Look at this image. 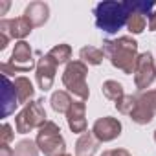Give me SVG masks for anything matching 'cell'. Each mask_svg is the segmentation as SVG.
I'll use <instances>...</instances> for the list:
<instances>
[{
    "label": "cell",
    "instance_id": "1",
    "mask_svg": "<svg viewBox=\"0 0 156 156\" xmlns=\"http://www.w3.org/2000/svg\"><path fill=\"white\" fill-rule=\"evenodd\" d=\"M136 9V0H103L94 8L96 26L108 35L118 33L127 26L130 13Z\"/></svg>",
    "mask_w": 156,
    "mask_h": 156
},
{
    "label": "cell",
    "instance_id": "2",
    "mask_svg": "<svg viewBox=\"0 0 156 156\" xmlns=\"http://www.w3.org/2000/svg\"><path fill=\"white\" fill-rule=\"evenodd\" d=\"M103 53L116 70L123 72L125 75L134 73L140 53H138V41L132 39L130 35L103 41Z\"/></svg>",
    "mask_w": 156,
    "mask_h": 156
},
{
    "label": "cell",
    "instance_id": "3",
    "mask_svg": "<svg viewBox=\"0 0 156 156\" xmlns=\"http://www.w3.org/2000/svg\"><path fill=\"white\" fill-rule=\"evenodd\" d=\"M87 75H88V66L83 61H70L62 72V85L66 88V92L73 98H77V101H87L90 98V88L87 83Z\"/></svg>",
    "mask_w": 156,
    "mask_h": 156
},
{
    "label": "cell",
    "instance_id": "4",
    "mask_svg": "<svg viewBox=\"0 0 156 156\" xmlns=\"http://www.w3.org/2000/svg\"><path fill=\"white\" fill-rule=\"evenodd\" d=\"M37 68V61L33 57V50L26 41L15 42V48L11 51V57L8 62L2 64V75H11V73H26Z\"/></svg>",
    "mask_w": 156,
    "mask_h": 156
},
{
    "label": "cell",
    "instance_id": "5",
    "mask_svg": "<svg viewBox=\"0 0 156 156\" xmlns=\"http://www.w3.org/2000/svg\"><path fill=\"white\" fill-rule=\"evenodd\" d=\"M35 143L44 156H59L66 152V141L61 134V129L55 121H50V119L44 127L39 129Z\"/></svg>",
    "mask_w": 156,
    "mask_h": 156
},
{
    "label": "cell",
    "instance_id": "6",
    "mask_svg": "<svg viewBox=\"0 0 156 156\" xmlns=\"http://www.w3.org/2000/svg\"><path fill=\"white\" fill-rule=\"evenodd\" d=\"M46 123H48V118H46V110H44L41 99L30 101L15 116V129H17L19 134H28L35 129L44 127Z\"/></svg>",
    "mask_w": 156,
    "mask_h": 156
},
{
    "label": "cell",
    "instance_id": "7",
    "mask_svg": "<svg viewBox=\"0 0 156 156\" xmlns=\"http://www.w3.org/2000/svg\"><path fill=\"white\" fill-rule=\"evenodd\" d=\"M156 79V64L151 51H143L138 55L134 68V85L140 92H145Z\"/></svg>",
    "mask_w": 156,
    "mask_h": 156
},
{
    "label": "cell",
    "instance_id": "8",
    "mask_svg": "<svg viewBox=\"0 0 156 156\" xmlns=\"http://www.w3.org/2000/svg\"><path fill=\"white\" fill-rule=\"evenodd\" d=\"M121 130H123V125L118 118H112V116H105V118H99L94 121L92 125V134L98 138L99 143H108V141H114L116 138L121 136Z\"/></svg>",
    "mask_w": 156,
    "mask_h": 156
},
{
    "label": "cell",
    "instance_id": "9",
    "mask_svg": "<svg viewBox=\"0 0 156 156\" xmlns=\"http://www.w3.org/2000/svg\"><path fill=\"white\" fill-rule=\"evenodd\" d=\"M55 73H57V64L48 55H42L37 61V68H35V81L42 92L51 90L53 81H55Z\"/></svg>",
    "mask_w": 156,
    "mask_h": 156
},
{
    "label": "cell",
    "instance_id": "10",
    "mask_svg": "<svg viewBox=\"0 0 156 156\" xmlns=\"http://www.w3.org/2000/svg\"><path fill=\"white\" fill-rule=\"evenodd\" d=\"M33 31V26L26 17H17V19H2L0 20V33H6L11 39L24 41L30 33Z\"/></svg>",
    "mask_w": 156,
    "mask_h": 156
},
{
    "label": "cell",
    "instance_id": "11",
    "mask_svg": "<svg viewBox=\"0 0 156 156\" xmlns=\"http://www.w3.org/2000/svg\"><path fill=\"white\" fill-rule=\"evenodd\" d=\"M66 123L73 134H85L88 132L87 123V103L85 101H73L70 110L66 112Z\"/></svg>",
    "mask_w": 156,
    "mask_h": 156
},
{
    "label": "cell",
    "instance_id": "12",
    "mask_svg": "<svg viewBox=\"0 0 156 156\" xmlns=\"http://www.w3.org/2000/svg\"><path fill=\"white\" fill-rule=\"evenodd\" d=\"M19 105L20 103H19L15 83L9 79L8 75H2V118L11 116Z\"/></svg>",
    "mask_w": 156,
    "mask_h": 156
},
{
    "label": "cell",
    "instance_id": "13",
    "mask_svg": "<svg viewBox=\"0 0 156 156\" xmlns=\"http://www.w3.org/2000/svg\"><path fill=\"white\" fill-rule=\"evenodd\" d=\"M22 17H26L30 20V24L33 28H41L48 22L50 19V6L46 2H41V0H35V2H30L22 13Z\"/></svg>",
    "mask_w": 156,
    "mask_h": 156
},
{
    "label": "cell",
    "instance_id": "14",
    "mask_svg": "<svg viewBox=\"0 0 156 156\" xmlns=\"http://www.w3.org/2000/svg\"><path fill=\"white\" fill-rule=\"evenodd\" d=\"M154 110L151 108V105L140 96V94H136V107H134V110H132V114H130V119L136 123V125H149L152 119H154Z\"/></svg>",
    "mask_w": 156,
    "mask_h": 156
},
{
    "label": "cell",
    "instance_id": "15",
    "mask_svg": "<svg viewBox=\"0 0 156 156\" xmlns=\"http://www.w3.org/2000/svg\"><path fill=\"white\" fill-rule=\"evenodd\" d=\"M98 149H99V141L92 134V130L81 134L75 141V156H94Z\"/></svg>",
    "mask_w": 156,
    "mask_h": 156
},
{
    "label": "cell",
    "instance_id": "16",
    "mask_svg": "<svg viewBox=\"0 0 156 156\" xmlns=\"http://www.w3.org/2000/svg\"><path fill=\"white\" fill-rule=\"evenodd\" d=\"M15 83V88H17V96H19V103L20 105H28L30 101H33V96H35V88H33V83L24 75H19L13 79Z\"/></svg>",
    "mask_w": 156,
    "mask_h": 156
},
{
    "label": "cell",
    "instance_id": "17",
    "mask_svg": "<svg viewBox=\"0 0 156 156\" xmlns=\"http://www.w3.org/2000/svg\"><path fill=\"white\" fill-rule=\"evenodd\" d=\"M72 103H73V99H72V96L66 90H55L51 94V98H50V105H51L53 112H57V114H64L66 116V112L70 110Z\"/></svg>",
    "mask_w": 156,
    "mask_h": 156
},
{
    "label": "cell",
    "instance_id": "18",
    "mask_svg": "<svg viewBox=\"0 0 156 156\" xmlns=\"http://www.w3.org/2000/svg\"><path fill=\"white\" fill-rule=\"evenodd\" d=\"M57 66L59 64H68L70 59H72V46L66 44V42H61V44H55L48 53H46Z\"/></svg>",
    "mask_w": 156,
    "mask_h": 156
},
{
    "label": "cell",
    "instance_id": "19",
    "mask_svg": "<svg viewBox=\"0 0 156 156\" xmlns=\"http://www.w3.org/2000/svg\"><path fill=\"white\" fill-rule=\"evenodd\" d=\"M103 59H105L103 50H99L96 46H85L79 50V61H83L87 66H98L103 62Z\"/></svg>",
    "mask_w": 156,
    "mask_h": 156
},
{
    "label": "cell",
    "instance_id": "20",
    "mask_svg": "<svg viewBox=\"0 0 156 156\" xmlns=\"http://www.w3.org/2000/svg\"><path fill=\"white\" fill-rule=\"evenodd\" d=\"M101 92H103V96H105L107 99H110V101H114V103L119 101V99L125 96V88H123V85L118 83V81H114V79L105 81L103 87H101Z\"/></svg>",
    "mask_w": 156,
    "mask_h": 156
},
{
    "label": "cell",
    "instance_id": "21",
    "mask_svg": "<svg viewBox=\"0 0 156 156\" xmlns=\"http://www.w3.org/2000/svg\"><path fill=\"white\" fill-rule=\"evenodd\" d=\"M39 147L33 140H20L15 143L13 156H39Z\"/></svg>",
    "mask_w": 156,
    "mask_h": 156
},
{
    "label": "cell",
    "instance_id": "22",
    "mask_svg": "<svg viewBox=\"0 0 156 156\" xmlns=\"http://www.w3.org/2000/svg\"><path fill=\"white\" fill-rule=\"evenodd\" d=\"M114 107H116V110H118L119 114L130 116L132 110H134V107H136V96H134V94H125L119 101L114 103Z\"/></svg>",
    "mask_w": 156,
    "mask_h": 156
},
{
    "label": "cell",
    "instance_id": "23",
    "mask_svg": "<svg viewBox=\"0 0 156 156\" xmlns=\"http://www.w3.org/2000/svg\"><path fill=\"white\" fill-rule=\"evenodd\" d=\"M15 138V132H13V127L9 123H2V129H0V143L2 145H9Z\"/></svg>",
    "mask_w": 156,
    "mask_h": 156
},
{
    "label": "cell",
    "instance_id": "24",
    "mask_svg": "<svg viewBox=\"0 0 156 156\" xmlns=\"http://www.w3.org/2000/svg\"><path fill=\"white\" fill-rule=\"evenodd\" d=\"M140 96L151 105V108H152L154 114H156V88H152V90H145V92H140Z\"/></svg>",
    "mask_w": 156,
    "mask_h": 156
},
{
    "label": "cell",
    "instance_id": "25",
    "mask_svg": "<svg viewBox=\"0 0 156 156\" xmlns=\"http://www.w3.org/2000/svg\"><path fill=\"white\" fill-rule=\"evenodd\" d=\"M101 156H132L127 149H108V151H103Z\"/></svg>",
    "mask_w": 156,
    "mask_h": 156
},
{
    "label": "cell",
    "instance_id": "26",
    "mask_svg": "<svg viewBox=\"0 0 156 156\" xmlns=\"http://www.w3.org/2000/svg\"><path fill=\"white\" fill-rule=\"evenodd\" d=\"M147 26H149V31H156V8L147 19Z\"/></svg>",
    "mask_w": 156,
    "mask_h": 156
},
{
    "label": "cell",
    "instance_id": "27",
    "mask_svg": "<svg viewBox=\"0 0 156 156\" xmlns=\"http://www.w3.org/2000/svg\"><path fill=\"white\" fill-rule=\"evenodd\" d=\"M9 41H11V37H9V35L0 33V50H6V48H8V44H9Z\"/></svg>",
    "mask_w": 156,
    "mask_h": 156
},
{
    "label": "cell",
    "instance_id": "28",
    "mask_svg": "<svg viewBox=\"0 0 156 156\" xmlns=\"http://www.w3.org/2000/svg\"><path fill=\"white\" fill-rule=\"evenodd\" d=\"M0 156H13V149L9 145H2V143H0Z\"/></svg>",
    "mask_w": 156,
    "mask_h": 156
},
{
    "label": "cell",
    "instance_id": "29",
    "mask_svg": "<svg viewBox=\"0 0 156 156\" xmlns=\"http://www.w3.org/2000/svg\"><path fill=\"white\" fill-rule=\"evenodd\" d=\"M9 8V2H4V6H2V11H0V15H4V11Z\"/></svg>",
    "mask_w": 156,
    "mask_h": 156
},
{
    "label": "cell",
    "instance_id": "30",
    "mask_svg": "<svg viewBox=\"0 0 156 156\" xmlns=\"http://www.w3.org/2000/svg\"><path fill=\"white\" fill-rule=\"evenodd\" d=\"M59 156H72V154H68V152H64V154H59Z\"/></svg>",
    "mask_w": 156,
    "mask_h": 156
},
{
    "label": "cell",
    "instance_id": "31",
    "mask_svg": "<svg viewBox=\"0 0 156 156\" xmlns=\"http://www.w3.org/2000/svg\"><path fill=\"white\" fill-rule=\"evenodd\" d=\"M152 138H154V143H156V130H154V136H152Z\"/></svg>",
    "mask_w": 156,
    "mask_h": 156
}]
</instances>
